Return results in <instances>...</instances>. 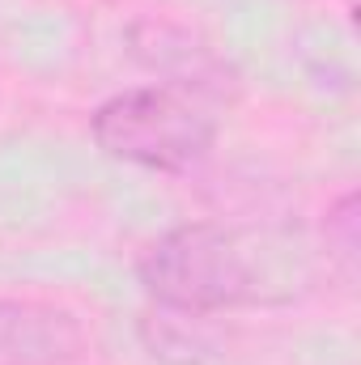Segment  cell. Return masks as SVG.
Segmentation results:
<instances>
[{
	"label": "cell",
	"instance_id": "cell-1",
	"mask_svg": "<svg viewBox=\"0 0 361 365\" xmlns=\"http://www.w3.org/2000/svg\"><path fill=\"white\" fill-rule=\"evenodd\" d=\"M136 276L141 289L166 310L225 314L293 302L310 284V259L276 230L191 221L153 238Z\"/></svg>",
	"mask_w": 361,
	"mask_h": 365
},
{
	"label": "cell",
	"instance_id": "cell-2",
	"mask_svg": "<svg viewBox=\"0 0 361 365\" xmlns=\"http://www.w3.org/2000/svg\"><path fill=\"white\" fill-rule=\"evenodd\" d=\"M90 136L115 162L158 175H183L208 158L217 128L191 98L162 86H136L93 110Z\"/></svg>",
	"mask_w": 361,
	"mask_h": 365
},
{
	"label": "cell",
	"instance_id": "cell-3",
	"mask_svg": "<svg viewBox=\"0 0 361 365\" xmlns=\"http://www.w3.org/2000/svg\"><path fill=\"white\" fill-rule=\"evenodd\" d=\"M90 331L77 310L39 297H0V365H77Z\"/></svg>",
	"mask_w": 361,
	"mask_h": 365
},
{
	"label": "cell",
	"instance_id": "cell-4",
	"mask_svg": "<svg viewBox=\"0 0 361 365\" xmlns=\"http://www.w3.org/2000/svg\"><path fill=\"white\" fill-rule=\"evenodd\" d=\"M327 247L340 251L345 259L357 255V195H340L336 208H327Z\"/></svg>",
	"mask_w": 361,
	"mask_h": 365
}]
</instances>
